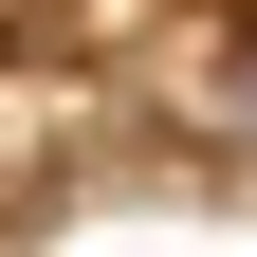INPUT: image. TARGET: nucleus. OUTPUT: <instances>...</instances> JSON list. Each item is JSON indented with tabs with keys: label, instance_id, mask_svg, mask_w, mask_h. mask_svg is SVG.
I'll list each match as a JSON object with an SVG mask.
<instances>
[{
	"label": "nucleus",
	"instance_id": "obj_1",
	"mask_svg": "<svg viewBox=\"0 0 257 257\" xmlns=\"http://www.w3.org/2000/svg\"><path fill=\"white\" fill-rule=\"evenodd\" d=\"M166 110H184V147H239V166H257V37L184 55V74H166Z\"/></svg>",
	"mask_w": 257,
	"mask_h": 257
}]
</instances>
